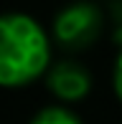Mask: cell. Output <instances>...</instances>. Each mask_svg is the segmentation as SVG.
Here are the masks:
<instances>
[{"label": "cell", "instance_id": "1", "mask_svg": "<svg viewBox=\"0 0 122 124\" xmlns=\"http://www.w3.org/2000/svg\"><path fill=\"white\" fill-rule=\"evenodd\" d=\"M51 48L43 28L23 13L0 15V86H26L48 69Z\"/></svg>", "mask_w": 122, "mask_h": 124}, {"label": "cell", "instance_id": "2", "mask_svg": "<svg viewBox=\"0 0 122 124\" xmlns=\"http://www.w3.org/2000/svg\"><path fill=\"white\" fill-rule=\"evenodd\" d=\"M102 31V13L94 3H71L53 18V36L64 48H87Z\"/></svg>", "mask_w": 122, "mask_h": 124}, {"label": "cell", "instance_id": "4", "mask_svg": "<svg viewBox=\"0 0 122 124\" xmlns=\"http://www.w3.org/2000/svg\"><path fill=\"white\" fill-rule=\"evenodd\" d=\"M31 124H81V119L76 114H71L69 109H61V106H48V109L38 111L31 119Z\"/></svg>", "mask_w": 122, "mask_h": 124}, {"label": "cell", "instance_id": "3", "mask_svg": "<svg viewBox=\"0 0 122 124\" xmlns=\"http://www.w3.org/2000/svg\"><path fill=\"white\" fill-rule=\"evenodd\" d=\"M92 78L79 63H56L48 71V91L61 101H79L89 94Z\"/></svg>", "mask_w": 122, "mask_h": 124}, {"label": "cell", "instance_id": "5", "mask_svg": "<svg viewBox=\"0 0 122 124\" xmlns=\"http://www.w3.org/2000/svg\"><path fill=\"white\" fill-rule=\"evenodd\" d=\"M114 91H117V96L122 101V48L117 53V61H114Z\"/></svg>", "mask_w": 122, "mask_h": 124}]
</instances>
